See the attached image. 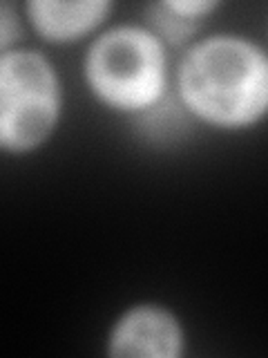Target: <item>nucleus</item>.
I'll use <instances>...</instances> for the list:
<instances>
[{
    "label": "nucleus",
    "instance_id": "1",
    "mask_svg": "<svg viewBox=\"0 0 268 358\" xmlns=\"http://www.w3.org/2000/svg\"><path fill=\"white\" fill-rule=\"evenodd\" d=\"M177 101L201 123L246 130L266 117V50L239 34H212L193 41L177 65Z\"/></svg>",
    "mask_w": 268,
    "mask_h": 358
},
{
    "label": "nucleus",
    "instance_id": "2",
    "mask_svg": "<svg viewBox=\"0 0 268 358\" xmlns=\"http://www.w3.org/2000/svg\"><path fill=\"white\" fill-rule=\"evenodd\" d=\"M83 76L100 106L137 117L168 96V48L145 25H114L89 43Z\"/></svg>",
    "mask_w": 268,
    "mask_h": 358
},
{
    "label": "nucleus",
    "instance_id": "3",
    "mask_svg": "<svg viewBox=\"0 0 268 358\" xmlns=\"http://www.w3.org/2000/svg\"><path fill=\"white\" fill-rule=\"evenodd\" d=\"M63 115L59 70L38 50L0 56V152L29 155L54 134Z\"/></svg>",
    "mask_w": 268,
    "mask_h": 358
},
{
    "label": "nucleus",
    "instance_id": "4",
    "mask_svg": "<svg viewBox=\"0 0 268 358\" xmlns=\"http://www.w3.org/2000/svg\"><path fill=\"white\" fill-rule=\"evenodd\" d=\"M105 352L117 358H179L186 352V329L168 307L139 302L114 320Z\"/></svg>",
    "mask_w": 268,
    "mask_h": 358
},
{
    "label": "nucleus",
    "instance_id": "5",
    "mask_svg": "<svg viewBox=\"0 0 268 358\" xmlns=\"http://www.w3.org/2000/svg\"><path fill=\"white\" fill-rule=\"evenodd\" d=\"M114 11L110 0H83V3H61V0H29L22 5L25 20L43 41L67 45L94 34Z\"/></svg>",
    "mask_w": 268,
    "mask_h": 358
},
{
    "label": "nucleus",
    "instance_id": "6",
    "mask_svg": "<svg viewBox=\"0 0 268 358\" xmlns=\"http://www.w3.org/2000/svg\"><path fill=\"white\" fill-rule=\"evenodd\" d=\"M190 115L181 108V103L170 96H163L159 103L150 110L137 115V123L141 126V134L145 139L156 143H170L172 139H181Z\"/></svg>",
    "mask_w": 268,
    "mask_h": 358
},
{
    "label": "nucleus",
    "instance_id": "7",
    "mask_svg": "<svg viewBox=\"0 0 268 358\" xmlns=\"http://www.w3.org/2000/svg\"><path fill=\"white\" fill-rule=\"evenodd\" d=\"M145 27H148L165 48H188L197 41V34L204 27V20H190L174 14L165 3L145 5Z\"/></svg>",
    "mask_w": 268,
    "mask_h": 358
},
{
    "label": "nucleus",
    "instance_id": "8",
    "mask_svg": "<svg viewBox=\"0 0 268 358\" xmlns=\"http://www.w3.org/2000/svg\"><path fill=\"white\" fill-rule=\"evenodd\" d=\"M22 18L16 5L0 0V56L16 50L22 36Z\"/></svg>",
    "mask_w": 268,
    "mask_h": 358
}]
</instances>
